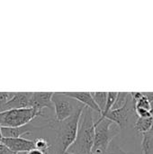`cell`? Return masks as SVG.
<instances>
[{
	"mask_svg": "<svg viewBox=\"0 0 153 154\" xmlns=\"http://www.w3.org/2000/svg\"><path fill=\"white\" fill-rule=\"evenodd\" d=\"M53 92H33L32 98V107L37 108L39 110H43L44 108H49L50 110L54 109L51 101Z\"/></svg>",
	"mask_w": 153,
	"mask_h": 154,
	"instance_id": "10",
	"label": "cell"
},
{
	"mask_svg": "<svg viewBox=\"0 0 153 154\" xmlns=\"http://www.w3.org/2000/svg\"><path fill=\"white\" fill-rule=\"evenodd\" d=\"M14 152H11L5 145L3 143H0V154H13Z\"/></svg>",
	"mask_w": 153,
	"mask_h": 154,
	"instance_id": "19",
	"label": "cell"
},
{
	"mask_svg": "<svg viewBox=\"0 0 153 154\" xmlns=\"http://www.w3.org/2000/svg\"><path fill=\"white\" fill-rule=\"evenodd\" d=\"M106 154H130L126 152H124L123 149H121L117 144H110L109 149L107 151Z\"/></svg>",
	"mask_w": 153,
	"mask_h": 154,
	"instance_id": "18",
	"label": "cell"
},
{
	"mask_svg": "<svg viewBox=\"0 0 153 154\" xmlns=\"http://www.w3.org/2000/svg\"><path fill=\"white\" fill-rule=\"evenodd\" d=\"M65 154H72V153H69V152H66Z\"/></svg>",
	"mask_w": 153,
	"mask_h": 154,
	"instance_id": "24",
	"label": "cell"
},
{
	"mask_svg": "<svg viewBox=\"0 0 153 154\" xmlns=\"http://www.w3.org/2000/svg\"><path fill=\"white\" fill-rule=\"evenodd\" d=\"M38 116H44L43 110L31 107L3 111L0 112V126L9 128L23 126Z\"/></svg>",
	"mask_w": 153,
	"mask_h": 154,
	"instance_id": "4",
	"label": "cell"
},
{
	"mask_svg": "<svg viewBox=\"0 0 153 154\" xmlns=\"http://www.w3.org/2000/svg\"><path fill=\"white\" fill-rule=\"evenodd\" d=\"M65 94L72 97L73 99L77 100L80 104L84 105L86 107L91 109L93 112L98 113L99 116L101 115V111L96 104V102L94 101L91 92H65Z\"/></svg>",
	"mask_w": 153,
	"mask_h": 154,
	"instance_id": "11",
	"label": "cell"
},
{
	"mask_svg": "<svg viewBox=\"0 0 153 154\" xmlns=\"http://www.w3.org/2000/svg\"><path fill=\"white\" fill-rule=\"evenodd\" d=\"M113 122L107 118L100 122H95V137L92 153L106 154L113 139L120 134V129L116 125L112 127Z\"/></svg>",
	"mask_w": 153,
	"mask_h": 154,
	"instance_id": "3",
	"label": "cell"
},
{
	"mask_svg": "<svg viewBox=\"0 0 153 154\" xmlns=\"http://www.w3.org/2000/svg\"><path fill=\"white\" fill-rule=\"evenodd\" d=\"M45 154H50V153H45Z\"/></svg>",
	"mask_w": 153,
	"mask_h": 154,
	"instance_id": "26",
	"label": "cell"
},
{
	"mask_svg": "<svg viewBox=\"0 0 153 154\" xmlns=\"http://www.w3.org/2000/svg\"><path fill=\"white\" fill-rule=\"evenodd\" d=\"M117 95H118V92H108L107 100H106V104L105 109H104L103 112L101 113L100 117L98 118V120H97L96 122H100V121H102L103 119H105L106 116L112 110V108H113V106H114V104H115V100H116Z\"/></svg>",
	"mask_w": 153,
	"mask_h": 154,
	"instance_id": "13",
	"label": "cell"
},
{
	"mask_svg": "<svg viewBox=\"0 0 153 154\" xmlns=\"http://www.w3.org/2000/svg\"><path fill=\"white\" fill-rule=\"evenodd\" d=\"M27 154H45V153H43V152H40V151H37V150L33 149V150H32V151L28 152Z\"/></svg>",
	"mask_w": 153,
	"mask_h": 154,
	"instance_id": "21",
	"label": "cell"
},
{
	"mask_svg": "<svg viewBox=\"0 0 153 154\" xmlns=\"http://www.w3.org/2000/svg\"><path fill=\"white\" fill-rule=\"evenodd\" d=\"M91 154H96V153H91Z\"/></svg>",
	"mask_w": 153,
	"mask_h": 154,
	"instance_id": "25",
	"label": "cell"
},
{
	"mask_svg": "<svg viewBox=\"0 0 153 154\" xmlns=\"http://www.w3.org/2000/svg\"><path fill=\"white\" fill-rule=\"evenodd\" d=\"M33 92H15L13 97L2 107L0 112L10 109L31 108Z\"/></svg>",
	"mask_w": 153,
	"mask_h": 154,
	"instance_id": "7",
	"label": "cell"
},
{
	"mask_svg": "<svg viewBox=\"0 0 153 154\" xmlns=\"http://www.w3.org/2000/svg\"><path fill=\"white\" fill-rule=\"evenodd\" d=\"M91 95H92L94 101L96 102V104L97 105V106L99 107L102 113L106 104L108 92H91Z\"/></svg>",
	"mask_w": 153,
	"mask_h": 154,
	"instance_id": "14",
	"label": "cell"
},
{
	"mask_svg": "<svg viewBox=\"0 0 153 154\" xmlns=\"http://www.w3.org/2000/svg\"><path fill=\"white\" fill-rule=\"evenodd\" d=\"M105 118L115 124L122 131L133 127L138 117L135 113V102L133 100L131 93H129L124 106L119 109L111 110Z\"/></svg>",
	"mask_w": 153,
	"mask_h": 154,
	"instance_id": "5",
	"label": "cell"
},
{
	"mask_svg": "<svg viewBox=\"0 0 153 154\" xmlns=\"http://www.w3.org/2000/svg\"><path fill=\"white\" fill-rule=\"evenodd\" d=\"M51 101L55 111L56 121H63L72 116L78 109L85 107L84 105L67 96L65 92H53Z\"/></svg>",
	"mask_w": 153,
	"mask_h": 154,
	"instance_id": "6",
	"label": "cell"
},
{
	"mask_svg": "<svg viewBox=\"0 0 153 154\" xmlns=\"http://www.w3.org/2000/svg\"><path fill=\"white\" fill-rule=\"evenodd\" d=\"M129 93L130 92H118L116 100H115V102L114 104V106H113L112 110L119 109L122 106H124V105L125 104V102L127 100V97L129 96Z\"/></svg>",
	"mask_w": 153,
	"mask_h": 154,
	"instance_id": "16",
	"label": "cell"
},
{
	"mask_svg": "<svg viewBox=\"0 0 153 154\" xmlns=\"http://www.w3.org/2000/svg\"><path fill=\"white\" fill-rule=\"evenodd\" d=\"M2 143L5 145L13 152H28L34 149V143L32 140L18 137V138H3Z\"/></svg>",
	"mask_w": 153,
	"mask_h": 154,
	"instance_id": "8",
	"label": "cell"
},
{
	"mask_svg": "<svg viewBox=\"0 0 153 154\" xmlns=\"http://www.w3.org/2000/svg\"><path fill=\"white\" fill-rule=\"evenodd\" d=\"M85 107L78 109L63 121H56L55 119H48L46 121V124L56 132L54 146L51 147V150L54 149L55 154H65L75 142L81 114Z\"/></svg>",
	"mask_w": 153,
	"mask_h": 154,
	"instance_id": "1",
	"label": "cell"
},
{
	"mask_svg": "<svg viewBox=\"0 0 153 154\" xmlns=\"http://www.w3.org/2000/svg\"><path fill=\"white\" fill-rule=\"evenodd\" d=\"M3 135H2V132H1V126H0V143H2V140H3Z\"/></svg>",
	"mask_w": 153,
	"mask_h": 154,
	"instance_id": "22",
	"label": "cell"
},
{
	"mask_svg": "<svg viewBox=\"0 0 153 154\" xmlns=\"http://www.w3.org/2000/svg\"><path fill=\"white\" fill-rule=\"evenodd\" d=\"M135 108H142L151 112V103L148 101L146 97L143 96V94L142 97H140L138 100L135 101Z\"/></svg>",
	"mask_w": 153,
	"mask_h": 154,
	"instance_id": "17",
	"label": "cell"
},
{
	"mask_svg": "<svg viewBox=\"0 0 153 154\" xmlns=\"http://www.w3.org/2000/svg\"><path fill=\"white\" fill-rule=\"evenodd\" d=\"M153 124V117H146V118H141V117H138L135 124H134V126L133 128L141 133L142 134H145L147 132H149L151 127H152Z\"/></svg>",
	"mask_w": 153,
	"mask_h": 154,
	"instance_id": "12",
	"label": "cell"
},
{
	"mask_svg": "<svg viewBox=\"0 0 153 154\" xmlns=\"http://www.w3.org/2000/svg\"><path fill=\"white\" fill-rule=\"evenodd\" d=\"M93 111L85 107L79 120L75 142L67 152L72 154H91L95 137V121Z\"/></svg>",
	"mask_w": 153,
	"mask_h": 154,
	"instance_id": "2",
	"label": "cell"
},
{
	"mask_svg": "<svg viewBox=\"0 0 153 154\" xmlns=\"http://www.w3.org/2000/svg\"><path fill=\"white\" fill-rule=\"evenodd\" d=\"M45 125L42 126H34L32 124H27L23 126L20 127H14V128H9V127H1V132L2 135L4 138H18V137H23V135L26 134H31L36 130H40L43 128Z\"/></svg>",
	"mask_w": 153,
	"mask_h": 154,
	"instance_id": "9",
	"label": "cell"
},
{
	"mask_svg": "<svg viewBox=\"0 0 153 154\" xmlns=\"http://www.w3.org/2000/svg\"><path fill=\"white\" fill-rule=\"evenodd\" d=\"M34 143V149L37 151H40L43 153H50L51 151L52 145L50 144V143L45 138H37L33 141Z\"/></svg>",
	"mask_w": 153,
	"mask_h": 154,
	"instance_id": "15",
	"label": "cell"
},
{
	"mask_svg": "<svg viewBox=\"0 0 153 154\" xmlns=\"http://www.w3.org/2000/svg\"><path fill=\"white\" fill-rule=\"evenodd\" d=\"M13 154H27V152H14Z\"/></svg>",
	"mask_w": 153,
	"mask_h": 154,
	"instance_id": "23",
	"label": "cell"
},
{
	"mask_svg": "<svg viewBox=\"0 0 153 154\" xmlns=\"http://www.w3.org/2000/svg\"><path fill=\"white\" fill-rule=\"evenodd\" d=\"M142 94L144 97H146L150 103L153 102V92H142Z\"/></svg>",
	"mask_w": 153,
	"mask_h": 154,
	"instance_id": "20",
	"label": "cell"
}]
</instances>
